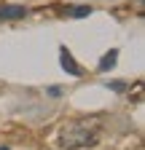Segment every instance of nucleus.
Here are the masks:
<instances>
[{
  "instance_id": "f257e3e1",
  "label": "nucleus",
  "mask_w": 145,
  "mask_h": 150,
  "mask_svg": "<svg viewBox=\"0 0 145 150\" xmlns=\"http://www.w3.org/2000/svg\"><path fill=\"white\" fill-rule=\"evenodd\" d=\"M97 129H89V123H72L65 134H62V145L67 150L72 147H89V145H94L97 142Z\"/></svg>"
},
{
  "instance_id": "f03ea898",
  "label": "nucleus",
  "mask_w": 145,
  "mask_h": 150,
  "mask_svg": "<svg viewBox=\"0 0 145 150\" xmlns=\"http://www.w3.org/2000/svg\"><path fill=\"white\" fill-rule=\"evenodd\" d=\"M30 11L24 6H14V3H6L0 6V22H11V19H24Z\"/></svg>"
},
{
  "instance_id": "7ed1b4c3",
  "label": "nucleus",
  "mask_w": 145,
  "mask_h": 150,
  "mask_svg": "<svg viewBox=\"0 0 145 150\" xmlns=\"http://www.w3.org/2000/svg\"><path fill=\"white\" fill-rule=\"evenodd\" d=\"M59 64H62V70H65V72H70V75H81L78 62L72 59V54H70L67 48H59Z\"/></svg>"
},
{
  "instance_id": "20e7f679",
  "label": "nucleus",
  "mask_w": 145,
  "mask_h": 150,
  "mask_svg": "<svg viewBox=\"0 0 145 150\" xmlns=\"http://www.w3.org/2000/svg\"><path fill=\"white\" fill-rule=\"evenodd\" d=\"M116 62H118V48H110L102 59H100V72H107V70H113L116 67Z\"/></svg>"
},
{
  "instance_id": "39448f33",
  "label": "nucleus",
  "mask_w": 145,
  "mask_h": 150,
  "mask_svg": "<svg viewBox=\"0 0 145 150\" xmlns=\"http://www.w3.org/2000/svg\"><path fill=\"white\" fill-rule=\"evenodd\" d=\"M89 13H92V6H70V8H65V16H72V19H83Z\"/></svg>"
},
{
  "instance_id": "423d86ee",
  "label": "nucleus",
  "mask_w": 145,
  "mask_h": 150,
  "mask_svg": "<svg viewBox=\"0 0 145 150\" xmlns=\"http://www.w3.org/2000/svg\"><path fill=\"white\" fill-rule=\"evenodd\" d=\"M113 91H126V83H110Z\"/></svg>"
},
{
  "instance_id": "0eeeda50",
  "label": "nucleus",
  "mask_w": 145,
  "mask_h": 150,
  "mask_svg": "<svg viewBox=\"0 0 145 150\" xmlns=\"http://www.w3.org/2000/svg\"><path fill=\"white\" fill-rule=\"evenodd\" d=\"M48 94H51V97H59L62 88H59V86H51V88H48Z\"/></svg>"
},
{
  "instance_id": "6e6552de",
  "label": "nucleus",
  "mask_w": 145,
  "mask_h": 150,
  "mask_svg": "<svg viewBox=\"0 0 145 150\" xmlns=\"http://www.w3.org/2000/svg\"><path fill=\"white\" fill-rule=\"evenodd\" d=\"M0 150H8V147H0Z\"/></svg>"
}]
</instances>
